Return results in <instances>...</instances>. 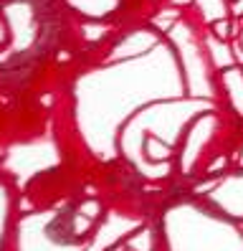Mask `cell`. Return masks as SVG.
Segmentation results:
<instances>
[{"label": "cell", "instance_id": "cell-3", "mask_svg": "<svg viewBox=\"0 0 243 251\" xmlns=\"http://www.w3.org/2000/svg\"><path fill=\"white\" fill-rule=\"evenodd\" d=\"M175 3H193V0H175Z\"/></svg>", "mask_w": 243, "mask_h": 251}, {"label": "cell", "instance_id": "cell-4", "mask_svg": "<svg viewBox=\"0 0 243 251\" xmlns=\"http://www.w3.org/2000/svg\"><path fill=\"white\" fill-rule=\"evenodd\" d=\"M238 41H241V43H243V31H241V38H238Z\"/></svg>", "mask_w": 243, "mask_h": 251}, {"label": "cell", "instance_id": "cell-2", "mask_svg": "<svg viewBox=\"0 0 243 251\" xmlns=\"http://www.w3.org/2000/svg\"><path fill=\"white\" fill-rule=\"evenodd\" d=\"M203 8V16L213 23V21H220V18H231V5L228 0H197Z\"/></svg>", "mask_w": 243, "mask_h": 251}, {"label": "cell", "instance_id": "cell-1", "mask_svg": "<svg viewBox=\"0 0 243 251\" xmlns=\"http://www.w3.org/2000/svg\"><path fill=\"white\" fill-rule=\"evenodd\" d=\"M218 211L233 221H243V170L231 175L218 190Z\"/></svg>", "mask_w": 243, "mask_h": 251}]
</instances>
